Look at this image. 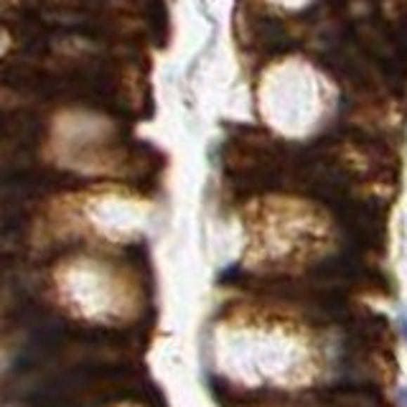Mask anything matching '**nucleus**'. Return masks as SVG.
<instances>
[{"label":"nucleus","mask_w":407,"mask_h":407,"mask_svg":"<svg viewBox=\"0 0 407 407\" xmlns=\"http://www.w3.org/2000/svg\"><path fill=\"white\" fill-rule=\"evenodd\" d=\"M400 402H402V407H407V389H402L400 392Z\"/></svg>","instance_id":"nucleus-1"}]
</instances>
